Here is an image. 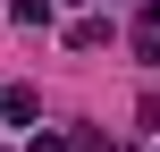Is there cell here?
<instances>
[{"label": "cell", "mask_w": 160, "mask_h": 152, "mask_svg": "<svg viewBox=\"0 0 160 152\" xmlns=\"http://www.w3.org/2000/svg\"><path fill=\"white\" fill-rule=\"evenodd\" d=\"M34 110H42V102H34L25 85H8V93H0V118H8V127H34Z\"/></svg>", "instance_id": "6da1fadb"}, {"label": "cell", "mask_w": 160, "mask_h": 152, "mask_svg": "<svg viewBox=\"0 0 160 152\" xmlns=\"http://www.w3.org/2000/svg\"><path fill=\"white\" fill-rule=\"evenodd\" d=\"M68 42H76V51H101V42H110V25H101V17H76V25H68Z\"/></svg>", "instance_id": "7a4b0ae2"}, {"label": "cell", "mask_w": 160, "mask_h": 152, "mask_svg": "<svg viewBox=\"0 0 160 152\" xmlns=\"http://www.w3.org/2000/svg\"><path fill=\"white\" fill-rule=\"evenodd\" d=\"M8 17L17 25H51V0H8Z\"/></svg>", "instance_id": "3957f363"}, {"label": "cell", "mask_w": 160, "mask_h": 152, "mask_svg": "<svg viewBox=\"0 0 160 152\" xmlns=\"http://www.w3.org/2000/svg\"><path fill=\"white\" fill-rule=\"evenodd\" d=\"M135 51H143V68H160V34H152V25L135 34Z\"/></svg>", "instance_id": "277c9868"}, {"label": "cell", "mask_w": 160, "mask_h": 152, "mask_svg": "<svg viewBox=\"0 0 160 152\" xmlns=\"http://www.w3.org/2000/svg\"><path fill=\"white\" fill-rule=\"evenodd\" d=\"M25 152H76V144H68V135H34Z\"/></svg>", "instance_id": "5b68a950"}, {"label": "cell", "mask_w": 160, "mask_h": 152, "mask_svg": "<svg viewBox=\"0 0 160 152\" xmlns=\"http://www.w3.org/2000/svg\"><path fill=\"white\" fill-rule=\"evenodd\" d=\"M143 25H152V34H160V0H143Z\"/></svg>", "instance_id": "8992f818"}]
</instances>
